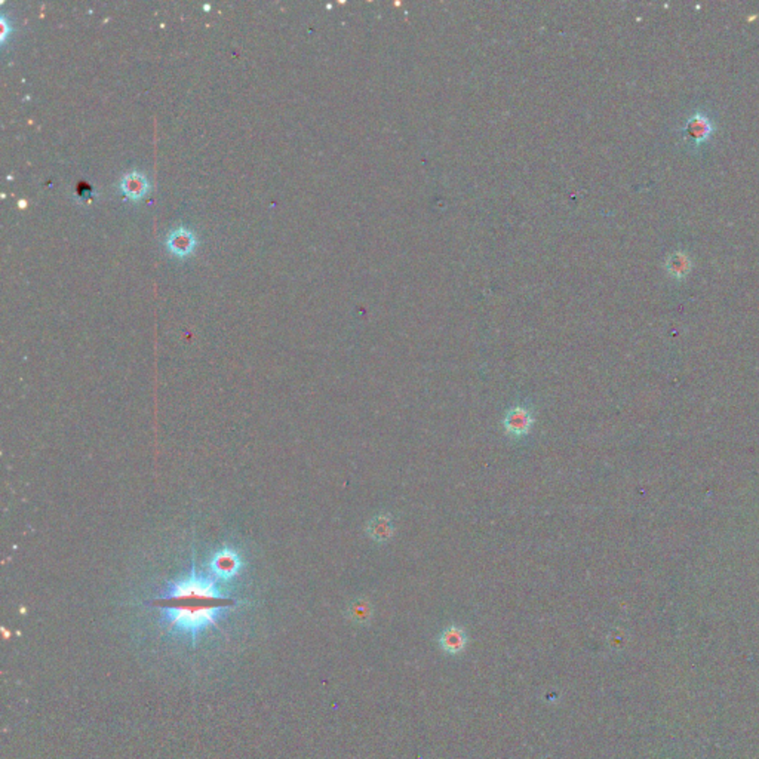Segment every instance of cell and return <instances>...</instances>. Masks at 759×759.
<instances>
[{
    "instance_id": "52a82bcc",
    "label": "cell",
    "mask_w": 759,
    "mask_h": 759,
    "mask_svg": "<svg viewBox=\"0 0 759 759\" xmlns=\"http://www.w3.org/2000/svg\"><path fill=\"white\" fill-rule=\"evenodd\" d=\"M121 189L128 197L140 199L148 190V181L140 173H131L122 178Z\"/></svg>"
},
{
    "instance_id": "30bf717a",
    "label": "cell",
    "mask_w": 759,
    "mask_h": 759,
    "mask_svg": "<svg viewBox=\"0 0 759 759\" xmlns=\"http://www.w3.org/2000/svg\"><path fill=\"white\" fill-rule=\"evenodd\" d=\"M351 616L358 620L366 618L369 616V605L365 601H356L351 605Z\"/></svg>"
},
{
    "instance_id": "277c9868",
    "label": "cell",
    "mask_w": 759,
    "mask_h": 759,
    "mask_svg": "<svg viewBox=\"0 0 759 759\" xmlns=\"http://www.w3.org/2000/svg\"><path fill=\"white\" fill-rule=\"evenodd\" d=\"M712 132L714 125L709 117L703 113H696L694 116H691L684 128L685 138L696 146H700L703 141L709 138Z\"/></svg>"
},
{
    "instance_id": "5b68a950",
    "label": "cell",
    "mask_w": 759,
    "mask_h": 759,
    "mask_svg": "<svg viewBox=\"0 0 759 759\" xmlns=\"http://www.w3.org/2000/svg\"><path fill=\"white\" fill-rule=\"evenodd\" d=\"M366 533H368L369 538L374 540V542H377V543L389 542V540L395 534V525H393L392 516L387 515V513H381V515L374 516L373 519L368 522Z\"/></svg>"
},
{
    "instance_id": "6da1fadb",
    "label": "cell",
    "mask_w": 759,
    "mask_h": 759,
    "mask_svg": "<svg viewBox=\"0 0 759 759\" xmlns=\"http://www.w3.org/2000/svg\"><path fill=\"white\" fill-rule=\"evenodd\" d=\"M159 601L160 625L168 632L190 639L193 644L200 633L215 626L234 605V601L218 589L214 577L197 574L195 561L187 576L166 584Z\"/></svg>"
},
{
    "instance_id": "9c48e42d",
    "label": "cell",
    "mask_w": 759,
    "mask_h": 759,
    "mask_svg": "<svg viewBox=\"0 0 759 759\" xmlns=\"http://www.w3.org/2000/svg\"><path fill=\"white\" fill-rule=\"evenodd\" d=\"M667 270H669V273L677 279L684 278L689 272V260L687 258V256L682 254V252L673 254L667 260Z\"/></svg>"
},
{
    "instance_id": "ba28073f",
    "label": "cell",
    "mask_w": 759,
    "mask_h": 759,
    "mask_svg": "<svg viewBox=\"0 0 759 759\" xmlns=\"http://www.w3.org/2000/svg\"><path fill=\"white\" fill-rule=\"evenodd\" d=\"M466 643V638H464V633L462 629L459 628H448L444 635H442V645L445 650L451 651V652H455V651H460L463 648Z\"/></svg>"
},
{
    "instance_id": "7a4b0ae2",
    "label": "cell",
    "mask_w": 759,
    "mask_h": 759,
    "mask_svg": "<svg viewBox=\"0 0 759 759\" xmlns=\"http://www.w3.org/2000/svg\"><path fill=\"white\" fill-rule=\"evenodd\" d=\"M242 567H244V562L241 559L239 553L229 547H223L220 550H217L211 556V561H209L211 576L217 581L218 580L227 581V580L234 579L241 572Z\"/></svg>"
},
{
    "instance_id": "3957f363",
    "label": "cell",
    "mask_w": 759,
    "mask_h": 759,
    "mask_svg": "<svg viewBox=\"0 0 759 759\" xmlns=\"http://www.w3.org/2000/svg\"><path fill=\"white\" fill-rule=\"evenodd\" d=\"M503 423H504L506 432L519 437V436L530 433L534 425V417H533L531 410H528L527 407H522V405H518V407H513L506 413Z\"/></svg>"
},
{
    "instance_id": "8992f818",
    "label": "cell",
    "mask_w": 759,
    "mask_h": 759,
    "mask_svg": "<svg viewBox=\"0 0 759 759\" xmlns=\"http://www.w3.org/2000/svg\"><path fill=\"white\" fill-rule=\"evenodd\" d=\"M166 245H168V248H170V251L173 252V254H175V256H187V254H190V252L195 248V245H196V238H195V234L189 229L178 227L170 234V238H168Z\"/></svg>"
},
{
    "instance_id": "8fae6325",
    "label": "cell",
    "mask_w": 759,
    "mask_h": 759,
    "mask_svg": "<svg viewBox=\"0 0 759 759\" xmlns=\"http://www.w3.org/2000/svg\"><path fill=\"white\" fill-rule=\"evenodd\" d=\"M76 190H77V195H79L80 197H83V199H85V195H87V193H88V195L92 193V189L89 187V185H88L87 182H79V185H77V189H76Z\"/></svg>"
}]
</instances>
